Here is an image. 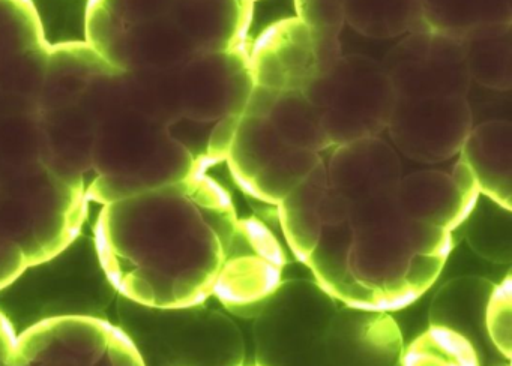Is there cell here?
Masks as SVG:
<instances>
[{
    "mask_svg": "<svg viewBox=\"0 0 512 366\" xmlns=\"http://www.w3.org/2000/svg\"><path fill=\"white\" fill-rule=\"evenodd\" d=\"M206 170L199 165L182 182L104 204L95 225L98 260L133 302L187 309L214 293L239 219Z\"/></svg>",
    "mask_w": 512,
    "mask_h": 366,
    "instance_id": "obj_1",
    "label": "cell"
},
{
    "mask_svg": "<svg viewBox=\"0 0 512 366\" xmlns=\"http://www.w3.org/2000/svg\"><path fill=\"white\" fill-rule=\"evenodd\" d=\"M347 272L338 302L388 312L425 294L452 251L451 231L407 218L397 188L350 203Z\"/></svg>",
    "mask_w": 512,
    "mask_h": 366,
    "instance_id": "obj_2",
    "label": "cell"
},
{
    "mask_svg": "<svg viewBox=\"0 0 512 366\" xmlns=\"http://www.w3.org/2000/svg\"><path fill=\"white\" fill-rule=\"evenodd\" d=\"M86 206L85 185L59 177L44 159L0 158V291L59 257L79 236Z\"/></svg>",
    "mask_w": 512,
    "mask_h": 366,
    "instance_id": "obj_3",
    "label": "cell"
},
{
    "mask_svg": "<svg viewBox=\"0 0 512 366\" xmlns=\"http://www.w3.org/2000/svg\"><path fill=\"white\" fill-rule=\"evenodd\" d=\"M199 164L167 134L166 125L134 110L119 111L98 125L92 144L88 200L115 203L188 179Z\"/></svg>",
    "mask_w": 512,
    "mask_h": 366,
    "instance_id": "obj_4",
    "label": "cell"
},
{
    "mask_svg": "<svg viewBox=\"0 0 512 366\" xmlns=\"http://www.w3.org/2000/svg\"><path fill=\"white\" fill-rule=\"evenodd\" d=\"M302 93L319 108L331 149L382 137L397 101L382 63L362 54H341Z\"/></svg>",
    "mask_w": 512,
    "mask_h": 366,
    "instance_id": "obj_5",
    "label": "cell"
},
{
    "mask_svg": "<svg viewBox=\"0 0 512 366\" xmlns=\"http://www.w3.org/2000/svg\"><path fill=\"white\" fill-rule=\"evenodd\" d=\"M338 305L317 282H281L256 314L257 365L323 366L326 332Z\"/></svg>",
    "mask_w": 512,
    "mask_h": 366,
    "instance_id": "obj_6",
    "label": "cell"
},
{
    "mask_svg": "<svg viewBox=\"0 0 512 366\" xmlns=\"http://www.w3.org/2000/svg\"><path fill=\"white\" fill-rule=\"evenodd\" d=\"M10 366H146L127 333L104 318L59 315L20 333Z\"/></svg>",
    "mask_w": 512,
    "mask_h": 366,
    "instance_id": "obj_7",
    "label": "cell"
},
{
    "mask_svg": "<svg viewBox=\"0 0 512 366\" xmlns=\"http://www.w3.org/2000/svg\"><path fill=\"white\" fill-rule=\"evenodd\" d=\"M322 161L320 153L287 144L266 117L245 114L226 158L239 188L274 206Z\"/></svg>",
    "mask_w": 512,
    "mask_h": 366,
    "instance_id": "obj_8",
    "label": "cell"
},
{
    "mask_svg": "<svg viewBox=\"0 0 512 366\" xmlns=\"http://www.w3.org/2000/svg\"><path fill=\"white\" fill-rule=\"evenodd\" d=\"M380 63L397 98L467 96L472 86L463 42L449 33H407Z\"/></svg>",
    "mask_w": 512,
    "mask_h": 366,
    "instance_id": "obj_9",
    "label": "cell"
},
{
    "mask_svg": "<svg viewBox=\"0 0 512 366\" xmlns=\"http://www.w3.org/2000/svg\"><path fill=\"white\" fill-rule=\"evenodd\" d=\"M284 266L272 231L259 219H239L212 294L236 314H257L283 282Z\"/></svg>",
    "mask_w": 512,
    "mask_h": 366,
    "instance_id": "obj_10",
    "label": "cell"
},
{
    "mask_svg": "<svg viewBox=\"0 0 512 366\" xmlns=\"http://www.w3.org/2000/svg\"><path fill=\"white\" fill-rule=\"evenodd\" d=\"M473 125L467 96L397 98L386 131L406 158L440 164L460 153Z\"/></svg>",
    "mask_w": 512,
    "mask_h": 366,
    "instance_id": "obj_11",
    "label": "cell"
},
{
    "mask_svg": "<svg viewBox=\"0 0 512 366\" xmlns=\"http://www.w3.org/2000/svg\"><path fill=\"white\" fill-rule=\"evenodd\" d=\"M253 87L247 48L197 53L179 69L182 116L202 122L242 116Z\"/></svg>",
    "mask_w": 512,
    "mask_h": 366,
    "instance_id": "obj_12",
    "label": "cell"
},
{
    "mask_svg": "<svg viewBox=\"0 0 512 366\" xmlns=\"http://www.w3.org/2000/svg\"><path fill=\"white\" fill-rule=\"evenodd\" d=\"M404 342L383 311L338 305L326 332L323 366H400Z\"/></svg>",
    "mask_w": 512,
    "mask_h": 366,
    "instance_id": "obj_13",
    "label": "cell"
},
{
    "mask_svg": "<svg viewBox=\"0 0 512 366\" xmlns=\"http://www.w3.org/2000/svg\"><path fill=\"white\" fill-rule=\"evenodd\" d=\"M479 189L461 159L451 173L421 170L403 176L397 185V201L407 218L454 231L475 210Z\"/></svg>",
    "mask_w": 512,
    "mask_h": 366,
    "instance_id": "obj_14",
    "label": "cell"
},
{
    "mask_svg": "<svg viewBox=\"0 0 512 366\" xmlns=\"http://www.w3.org/2000/svg\"><path fill=\"white\" fill-rule=\"evenodd\" d=\"M248 63L254 84L277 92H302L320 74L313 35L298 17L269 26L248 51Z\"/></svg>",
    "mask_w": 512,
    "mask_h": 366,
    "instance_id": "obj_15",
    "label": "cell"
},
{
    "mask_svg": "<svg viewBox=\"0 0 512 366\" xmlns=\"http://www.w3.org/2000/svg\"><path fill=\"white\" fill-rule=\"evenodd\" d=\"M325 170L328 185L350 203L397 188L403 177L397 152L382 137L332 147Z\"/></svg>",
    "mask_w": 512,
    "mask_h": 366,
    "instance_id": "obj_16",
    "label": "cell"
},
{
    "mask_svg": "<svg viewBox=\"0 0 512 366\" xmlns=\"http://www.w3.org/2000/svg\"><path fill=\"white\" fill-rule=\"evenodd\" d=\"M250 0H175L169 15L199 53L245 48L253 20Z\"/></svg>",
    "mask_w": 512,
    "mask_h": 366,
    "instance_id": "obj_17",
    "label": "cell"
},
{
    "mask_svg": "<svg viewBox=\"0 0 512 366\" xmlns=\"http://www.w3.org/2000/svg\"><path fill=\"white\" fill-rule=\"evenodd\" d=\"M458 155L472 173L479 194H484L491 203L511 212V122L493 119L473 125Z\"/></svg>",
    "mask_w": 512,
    "mask_h": 366,
    "instance_id": "obj_18",
    "label": "cell"
},
{
    "mask_svg": "<svg viewBox=\"0 0 512 366\" xmlns=\"http://www.w3.org/2000/svg\"><path fill=\"white\" fill-rule=\"evenodd\" d=\"M196 45L170 15L130 24L122 41L121 71L176 69L193 59Z\"/></svg>",
    "mask_w": 512,
    "mask_h": 366,
    "instance_id": "obj_19",
    "label": "cell"
},
{
    "mask_svg": "<svg viewBox=\"0 0 512 366\" xmlns=\"http://www.w3.org/2000/svg\"><path fill=\"white\" fill-rule=\"evenodd\" d=\"M110 66L88 42L62 45L49 51L40 111L77 104L89 84L110 71Z\"/></svg>",
    "mask_w": 512,
    "mask_h": 366,
    "instance_id": "obj_20",
    "label": "cell"
},
{
    "mask_svg": "<svg viewBox=\"0 0 512 366\" xmlns=\"http://www.w3.org/2000/svg\"><path fill=\"white\" fill-rule=\"evenodd\" d=\"M326 188L328 177L322 161L277 204L287 245L302 263H307L322 231L319 207Z\"/></svg>",
    "mask_w": 512,
    "mask_h": 366,
    "instance_id": "obj_21",
    "label": "cell"
},
{
    "mask_svg": "<svg viewBox=\"0 0 512 366\" xmlns=\"http://www.w3.org/2000/svg\"><path fill=\"white\" fill-rule=\"evenodd\" d=\"M494 284L481 276H460L446 282L431 302L430 326L448 327L476 345L485 330V309Z\"/></svg>",
    "mask_w": 512,
    "mask_h": 366,
    "instance_id": "obj_22",
    "label": "cell"
},
{
    "mask_svg": "<svg viewBox=\"0 0 512 366\" xmlns=\"http://www.w3.org/2000/svg\"><path fill=\"white\" fill-rule=\"evenodd\" d=\"M470 83L508 92L512 87V23H487L461 36Z\"/></svg>",
    "mask_w": 512,
    "mask_h": 366,
    "instance_id": "obj_23",
    "label": "cell"
},
{
    "mask_svg": "<svg viewBox=\"0 0 512 366\" xmlns=\"http://www.w3.org/2000/svg\"><path fill=\"white\" fill-rule=\"evenodd\" d=\"M344 20L359 35L392 39L427 29L421 0H346Z\"/></svg>",
    "mask_w": 512,
    "mask_h": 366,
    "instance_id": "obj_24",
    "label": "cell"
},
{
    "mask_svg": "<svg viewBox=\"0 0 512 366\" xmlns=\"http://www.w3.org/2000/svg\"><path fill=\"white\" fill-rule=\"evenodd\" d=\"M179 69L122 71L128 110L139 111L163 125L181 117Z\"/></svg>",
    "mask_w": 512,
    "mask_h": 366,
    "instance_id": "obj_25",
    "label": "cell"
},
{
    "mask_svg": "<svg viewBox=\"0 0 512 366\" xmlns=\"http://www.w3.org/2000/svg\"><path fill=\"white\" fill-rule=\"evenodd\" d=\"M430 30L463 36L479 24L512 23V0H421Z\"/></svg>",
    "mask_w": 512,
    "mask_h": 366,
    "instance_id": "obj_26",
    "label": "cell"
},
{
    "mask_svg": "<svg viewBox=\"0 0 512 366\" xmlns=\"http://www.w3.org/2000/svg\"><path fill=\"white\" fill-rule=\"evenodd\" d=\"M268 120L290 146L316 153L331 149L323 131L319 108L311 104L299 90L281 92Z\"/></svg>",
    "mask_w": 512,
    "mask_h": 366,
    "instance_id": "obj_27",
    "label": "cell"
},
{
    "mask_svg": "<svg viewBox=\"0 0 512 366\" xmlns=\"http://www.w3.org/2000/svg\"><path fill=\"white\" fill-rule=\"evenodd\" d=\"M400 366H481L476 345L455 330L428 326L403 348Z\"/></svg>",
    "mask_w": 512,
    "mask_h": 366,
    "instance_id": "obj_28",
    "label": "cell"
},
{
    "mask_svg": "<svg viewBox=\"0 0 512 366\" xmlns=\"http://www.w3.org/2000/svg\"><path fill=\"white\" fill-rule=\"evenodd\" d=\"M49 51L38 47L0 56V89L38 101L46 80Z\"/></svg>",
    "mask_w": 512,
    "mask_h": 366,
    "instance_id": "obj_29",
    "label": "cell"
},
{
    "mask_svg": "<svg viewBox=\"0 0 512 366\" xmlns=\"http://www.w3.org/2000/svg\"><path fill=\"white\" fill-rule=\"evenodd\" d=\"M46 47L29 0H0V56Z\"/></svg>",
    "mask_w": 512,
    "mask_h": 366,
    "instance_id": "obj_30",
    "label": "cell"
},
{
    "mask_svg": "<svg viewBox=\"0 0 512 366\" xmlns=\"http://www.w3.org/2000/svg\"><path fill=\"white\" fill-rule=\"evenodd\" d=\"M485 332L491 344L505 359H511L512 351V279L506 275L494 285L485 309Z\"/></svg>",
    "mask_w": 512,
    "mask_h": 366,
    "instance_id": "obj_31",
    "label": "cell"
},
{
    "mask_svg": "<svg viewBox=\"0 0 512 366\" xmlns=\"http://www.w3.org/2000/svg\"><path fill=\"white\" fill-rule=\"evenodd\" d=\"M296 17L313 35L340 39L346 0H295Z\"/></svg>",
    "mask_w": 512,
    "mask_h": 366,
    "instance_id": "obj_32",
    "label": "cell"
},
{
    "mask_svg": "<svg viewBox=\"0 0 512 366\" xmlns=\"http://www.w3.org/2000/svg\"><path fill=\"white\" fill-rule=\"evenodd\" d=\"M467 240L476 254L494 263L511 261V231L508 225L500 227L499 222L475 224L467 233Z\"/></svg>",
    "mask_w": 512,
    "mask_h": 366,
    "instance_id": "obj_33",
    "label": "cell"
},
{
    "mask_svg": "<svg viewBox=\"0 0 512 366\" xmlns=\"http://www.w3.org/2000/svg\"><path fill=\"white\" fill-rule=\"evenodd\" d=\"M38 116H40L41 125L68 137H94L98 128L97 120L79 104L40 111Z\"/></svg>",
    "mask_w": 512,
    "mask_h": 366,
    "instance_id": "obj_34",
    "label": "cell"
},
{
    "mask_svg": "<svg viewBox=\"0 0 512 366\" xmlns=\"http://www.w3.org/2000/svg\"><path fill=\"white\" fill-rule=\"evenodd\" d=\"M214 122H202V120L190 119L181 116L173 122L167 123V134L181 144L197 162L206 164V149H208L209 134H211ZM208 165V164H206ZM209 167V165H208Z\"/></svg>",
    "mask_w": 512,
    "mask_h": 366,
    "instance_id": "obj_35",
    "label": "cell"
},
{
    "mask_svg": "<svg viewBox=\"0 0 512 366\" xmlns=\"http://www.w3.org/2000/svg\"><path fill=\"white\" fill-rule=\"evenodd\" d=\"M109 9L122 23L136 24L140 21L169 15L175 0H97Z\"/></svg>",
    "mask_w": 512,
    "mask_h": 366,
    "instance_id": "obj_36",
    "label": "cell"
},
{
    "mask_svg": "<svg viewBox=\"0 0 512 366\" xmlns=\"http://www.w3.org/2000/svg\"><path fill=\"white\" fill-rule=\"evenodd\" d=\"M239 119H241V116H226L212 125L205 158L209 167L218 164V162L226 161L227 153L232 147L233 138H235L236 129H238Z\"/></svg>",
    "mask_w": 512,
    "mask_h": 366,
    "instance_id": "obj_37",
    "label": "cell"
},
{
    "mask_svg": "<svg viewBox=\"0 0 512 366\" xmlns=\"http://www.w3.org/2000/svg\"><path fill=\"white\" fill-rule=\"evenodd\" d=\"M349 210L350 201L328 185L319 207L322 225H335L347 221Z\"/></svg>",
    "mask_w": 512,
    "mask_h": 366,
    "instance_id": "obj_38",
    "label": "cell"
},
{
    "mask_svg": "<svg viewBox=\"0 0 512 366\" xmlns=\"http://www.w3.org/2000/svg\"><path fill=\"white\" fill-rule=\"evenodd\" d=\"M40 113L37 99L13 95L0 89V117Z\"/></svg>",
    "mask_w": 512,
    "mask_h": 366,
    "instance_id": "obj_39",
    "label": "cell"
},
{
    "mask_svg": "<svg viewBox=\"0 0 512 366\" xmlns=\"http://www.w3.org/2000/svg\"><path fill=\"white\" fill-rule=\"evenodd\" d=\"M16 339L17 335L10 320L5 317L4 312L0 311V366H10Z\"/></svg>",
    "mask_w": 512,
    "mask_h": 366,
    "instance_id": "obj_40",
    "label": "cell"
},
{
    "mask_svg": "<svg viewBox=\"0 0 512 366\" xmlns=\"http://www.w3.org/2000/svg\"><path fill=\"white\" fill-rule=\"evenodd\" d=\"M250 2H253V3H254V2H256V0H250Z\"/></svg>",
    "mask_w": 512,
    "mask_h": 366,
    "instance_id": "obj_41",
    "label": "cell"
},
{
    "mask_svg": "<svg viewBox=\"0 0 512 366\" xmlns=\"http://www.w3.org/2000/svg\"><path fill=\"white\" fill-rule=\"evenodd\" d=\"M242 366V365H241ZM256 366H260V365H256Z\"/></svg>",
    "mask_w": 512,
    "mask_h": 366,
    "instance_id": "obj_42",
    "label": "cell"
}]
</instances>
